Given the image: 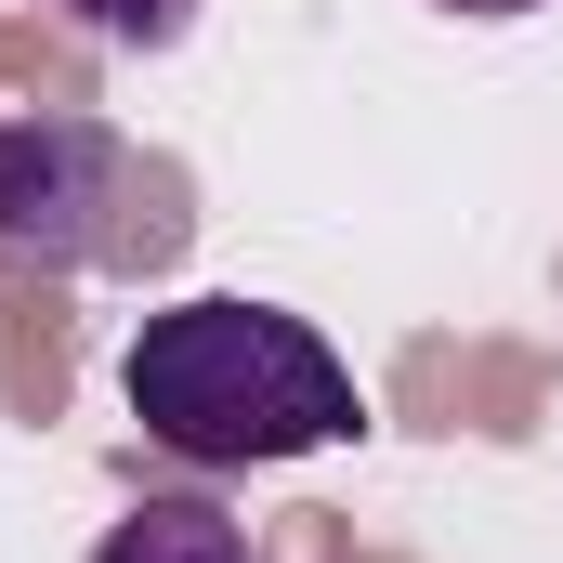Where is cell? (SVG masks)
I'll return each instance as SVG.
<instances>
[{"label":"cell","mask_w":563,"mask_h":563,"mask_svg":"<svg viewBox=\"0 0 563 563\" xmlns=\"http://www.w3.org/2000/svg\"><path fill=\"white\" fill-rule=\"evenodd\" d=\"M119 394L132 420L197 459V472H250V459H314L354 432V367L276 314V301H236V288H197L170 314H144V341L119 354Z\"/></svg>","instance_id":"6da1fadb"},{"label":"cell","mask_w":563,"mask_h":563,"mask_svg":"<svg viewBox=\"0 0 563 563\" xmlns=\"http://www.w3.org/2000/svg\"><path fill=\"white\" fill-rule=\"evenodd\" d=\"M132 197V144L106 119H0V250L13 263H106Z\"/></svg>","instance_id":"7a4b0ae2"},{"label":"cell","mask_w":563,"mask_h":563,"mask_svg":"<svg viewBox=\"0 0 563 563\" xmlns=\"http://www.w3.org/2000/svg\"><path fill=\"white\" fill-rule=\"evenodd\" d=\"M92 563H250V538H236V511H210V498H144V511L106 525Z\"/></svg>","instance_id":"3957f363"},{"label":"cell","mask_w":563,"mask_h":563,"mask_svg":"<svg viewBox=\"0 0 563 563\" xmlns=\"http://www.w3.org/2000/svg\"><path fill=\"white\" fill-rule=\"evenodd\" d=\"M79 26L119 40V53H170V40L197 26V0H79Z\"/></svg>","instance_id":"277c9868"},{"label":"cell","mask_w":563,"mask_h":563,"mask_svg":"<svg viewBox=\"0 0 563 563\" xmlns=\"http://www.w3.org/2000/svg\"><path fill=\"white\" fill-rule=\"evenodd\" d=\"M445 13H538V0H445Z\"/></svg>","instance_id":"5b68a950"}]
</instances>
